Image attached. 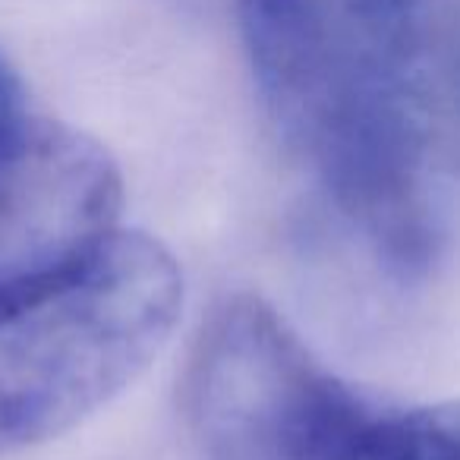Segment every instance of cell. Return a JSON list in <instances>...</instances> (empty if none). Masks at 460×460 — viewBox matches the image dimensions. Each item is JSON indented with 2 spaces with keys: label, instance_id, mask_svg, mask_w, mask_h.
Wrapping results in <instances>:
<instances>
[{
  "label": "cell",
  "instance_id": "6da1fadb",
  "mask_svg": "<svg viewBox=\"0 0 460 460\" xmlns=\"http://www.w3.org/2000/svg\"><path fill=\"white\" fill-rule=\"evenodd\" d=\"M271 123L332 202L403 262L429 246L420 0H240Z\"/></svg>",
  "mask_w": 460,
  "mask_h": 460
},
{
  "label": "cell",
  "instance_id": "7a4b0ae2",
  "mask_svg": "<svg viewBox=\"0 0 460 460\" xmlns=\"http://www.w3.org/2000/svg\"><path fill=\"white\" fill-rule=\"evenodd\" d=\"M180 303L177 259L120 230L0 296V454L54 438L120 394L158 357Z\"/></svg>",
  "mask_w": 460,
  "mask_h": 460
},
{
  "label": "cell",
  "instance_id": "3957f363",
  "mask_svg": "<svg viewBox=\"0 0 460 460\" xmlns=\"http://www.w3.org/2000/svg\"><path fill=\"white\" fill-rule=\"evenodd\" d=\"M183 410L215 460H332L369 413L252 294L224 300L202 325Z\"/></svg>",
  "mask_w": 460,
  "mask_h": 460
},
{
  "label": "cell",
  "instance_id": "277c9868",
  "mask_svg": "<svg viewBox=\"0 0 460 460\" xmlns=\"http://www.w3.org/2000/svg\"><path fill=\"white\" fill-rule=\"evenodd\" d=\"M120 199L117 164L95 139L22 117L0 139V296L108 237Z\"/></svg>",
  "mask_w": 460,
  "mask_h": 460
},
{
  "label": "cell",
  "instance_id": "5b68a950",
  "mask_svg": "<svg viewBox=\"0 0 460 460\" xmlns=\"http://www.w3.org/2000/svg\"><path fill=\"white\" fill-rule=\"evenodd\" d=\"M332 460H460V401L366 413Z\"/></svg>",
  "mask_w": 460,
  "mask_h": 460
},
{
  "label": "cell",
  "instance_id": "8992f818",
  "mask_svg": "<svg viewBox=\"0 0 460 460\" xmlns=\"http://www.w3.org/2000/svg\"><path fill=\"white\" fill-rule=\"evenodd\" d=\"M22 95H20V83L10 73V66L0 58V139L22 120Z\"/></svg>",
  "mask_w": 460,
  "mask_h": 460
},
{
  "label": "cell",
  "instance_id": "52a82bcc",
  "mask_svg": "<svg viewBox=\"0 0 460 460\" xmlns=\"http://www.w3.org/2000/svg\"><path fill=\"white\" fill-rule=\"evenodd\" d=\"M454 98H457V111H460V51H457V64H454Z\"/></svg>",
  "mask_w": 460,
  "mask_h": 460
}]
</instances>
